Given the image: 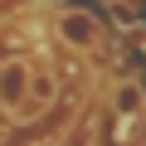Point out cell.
Listing matches in <instances>:
<instances>
[{"label": "cell", "instance_id": "3957f363", "mask_svg": "<svg viewBox=\"0 0 146 146\" xmlns=\"http://www.w3.org/2000/svg\"><path fill=\"white\" fill-rule=\"evenodd\" d=\"M58 98V78H54V68H29V117L39 107H49Z\"/></svg>", "mask_w": 146, "mask_h": 146}, {"label": "cell", "instance_id": "7a4b0ae2", "mask_svg": "<svg viewBox=\"0 0 146 146\" xmlns=\"http://www.w3.org/2000/svg\"><path fill=\"white\" fill-rule=\"evenodd\" d=\"M58 39L68 49H78V54H93L102 44V20L88 15V10H78V5H63L58 10Z\"/></svg>", "mask_w": 146, "mask_h": 146}, {"label": "cell", "instance_id": "6da1fadb", "mask_svg": "<svg viewBox=\"0 0 146 146\" xmlns=\"http://www.w3.org/2000/svg\"><path fill=\"white\" fill-rule=\"evenodd\" d=\"M29 58L25 54H5L0 58V112L10 122H29Z\"/></svg>", "mask_w": 146, "mask_h": 146}]
</instances>
